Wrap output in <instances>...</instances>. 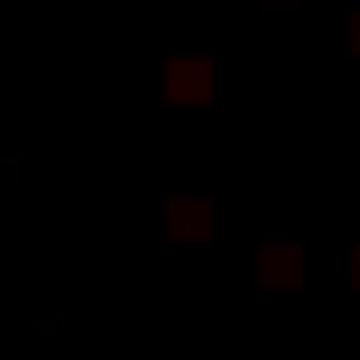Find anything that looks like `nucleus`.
<instances>
[{"instance_id":"nucleus-4","label":"nucleus","mask_w":360,"mask_h":360,"mask_svg":"<svg viewBox=\"0 0 360 360\" xmlns=\"http://www.w3.org/2000/svg\"><path fill=\"white\" fill-rule=\"evenodd\" d=\"M353 276H360V248H353Z\"/></svg>"},{"instance_id":"nucleus-1","label":"nucleus","mask_w":360,"mask_h":360,"mask_svg":"<svg viewBox=\"0 0 360 360\" xmlns=\"http://www.w3.org/2000/svg\"><path fill=\"white\" fill-rule=\"evenodd\" d=\"M162 92H169L176 106H198V99H212V57H169V71H162Z\"/></svg>"},{"instance_id":"nucleus-3","label":"nucleus","mask_w":360,"mask_h":360,"mask_svg":"<svg viewBox=\"0 0 360 360\" xmlns=\"http://www.w3.org/2000/svg\"><path fill=\"white\" fill-rule=\"evenodd\" d=\"M353 50H360V15H353Z\"/></svg>"},{"instance_id":"nucleus-2","label":"nucleus","mask_w":360,"mask_h":360,"mask_svg":"<svg viewBox=\"0 0 360 360\" xmlns=\"http://www.w3.org/2000/svg\"><path fill=\"white\" fill-rule=\"evenodd\" d=\"M169 219H176V233H184V240L212 233V212H205V205H191V198H176V205H169Z\"/></svg>"}]
</instances>
